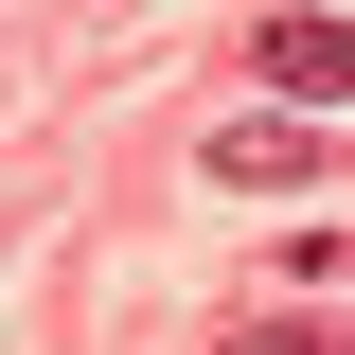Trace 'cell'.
Listing matches in <instances>:
<instances>
[{"mask_svg": "<svg viewBox=\"0 0 355 355\" xmlns=\"http://www.w3.org/2000/svg\"><path fill=\"white\" fill-rule=\"evenodd\" d=\"M320 160H338V125H302V107H231L196 142V178H231V196H302Z\"/></svg>", "mask_w": 355, "mask_h": 355, "instance_id": "obj_1", "label": "cell"}, {"mask_svg": "<svg viewBox=\"0 0 355 355\" xmlns=\"http://www.w3.org/2000/svg\"><path fill=\"white\" fill-rule=\"evenodd\" d=\"M249 71H266V89H302L320 125H338V107H355V18H320V0H302V18H266Z\"/></svg>", "mask_w": 355, "mask_h": 355, "instance_id": "obj_2", "label": "cell"}, {"mask_svg": "<svg viewBox=\"0 0 355 355\" xmlns=\"http://www.w3.org/2000/svg\"><path fill=\"white\" fill-rule=\"evenodd\" d=\"M231 355H338V338H302V320H249V338H231Z\"/></svg>", "mask_w": 355, "mask_h": 355, "instance_id": "obj_3", "label": "cell"}]
</instances>
